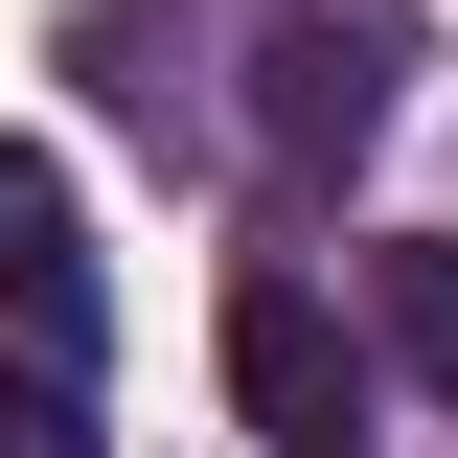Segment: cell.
<instances>
[{
    "label": "cell",
    "instance_id": "obj_1",
    "mask_svg": "<svg viewBox=\"0 0 458 458\" xmlns=\"http://www.w3.org/2000/svg\"><path fill=\"white\" fill-rule=\"evenodd\" d=\"M229 412H252L276 458H390V367H367V321H344L298 252L229 276Z\"/></svg>",
    "mask_w": 458,
    "mask_h": 458
},
{
    "label": "cell",
    "instance_id": "obj_2",
    "mask_svg": "<svg viewBox=\"0 0 458 458\" xmlns=\"http://www.w3.org/2000/svg\"><path fill=\"white\" fill-rule=\"evenodd\" d=\"M0 344L92 367V207H69V161H47V138H0Z\"/></svg>",
    "mask_w": 458,
    "mask_h": 458
},
{
    "label": "cell",
    "instance_id": "obj_3",
    "mask_svg": "<svg viewBox=\"0 0 458 458\" xmlns=\"http://www.w3.org/2000/svg\"><path fill=\"white\" fill-rule=\"evenodd\" d=\"M252 69H276V92H252V114H276V161H367V138H390V23L298 0V23H276Z\"/></svg>",
    "mask_w": 458,
    "mask_h": 458
},
{
    "label": "cell",
    "instance_id": "obj_4",
    "mask_svg": "<svg viewBox=\"0 0 458 458\" xmlns=\"http://www.w3.org/2000/svg\"><path fill=\"white\" fill-rule=\"evenodd\" d=\"M367 367H390V390H458V229L367 252Z\"/></svg>",
    "mask_w": 458,
    "mask_h": 458
},
{
    "label": "cell",
    "instance_id": "obj_5",
    "mask_svg": "<svg viewBox=\"0 0 458 458\" xmlns=\"http://www.w3.org/2000/svg\"><path fill=\"white\" fill-rule=\"evenodd\" d=\"M0 458H92V390H69L47 344H23V367H0Z\"/></svg>",
    "mask_w": 458,
    "mask_h": 458
}]
</instances>
